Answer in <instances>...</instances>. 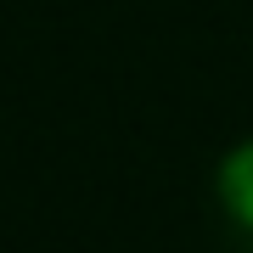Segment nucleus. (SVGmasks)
Wrapping results in <instances>:
<instances>
[{
    "label": "nucleus",
    "instance_id": "obj_1",
    "mask_svg": "<svg viewBox=\"0 0 253 253\" xmlns=\"http://www.w3.org/2000/svg\"><path fill=\"white\" fill-rule=\"evenodd\" d=\"M219 197H225V208L253 231V141L225 158V169H219Z\"/></svg>",
    "mask_w": 253,
    "mask_h": 253
}]
</instances>
